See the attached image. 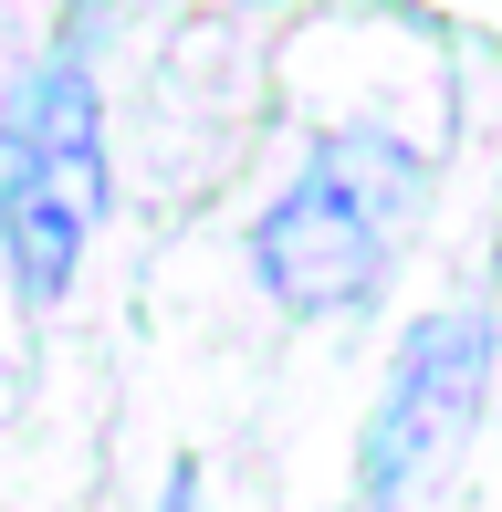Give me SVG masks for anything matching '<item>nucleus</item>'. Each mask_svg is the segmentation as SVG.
<instances>
[{
  "label": "nucleus",
  "mask_w": 502,
  "mask_h": 512,
  "mask_svg": "<svg viewBox=\"0 0 502 512\" xmlns=\"http://www.w3.org/2000/svg\"><path fill=\"white\" fill-rule=\"evenodd\" d=\"M492 356L502 335L482 304H440L398 335L367 398V429H356V512H419L450 481V460L471 450V429L492 408Z\"/></svg>",
  "instance_id": "7ed1b4c3"
},
{
  "label": "nucleus",
  "mask_w": 502,
  "mask_h": 512,
  "mask_svg": "<svg viewBox=\"0 0 502 512\" xmlns=\"http://www.w3.org/2000/svg\"><path fill=\"white\" fill-rule=\"evenodd\" d=\"M157 512H220V502H210V460H199V450L168 460V492H157Z\"/></svg>",
  "instance_id": "20e7f679"
},
{
  "label": "nucleus",
  "mask_w": 502,
  "mask_h": 512,
  "mask_svg": "<svg viewBox=\"0 0 502 512\" xmlns=\"http://www.w3.org/2000/svg\"><path fill=\"white\" fill-rule=\"evenodd\" d=\"M419 209H429V157L398 126H325L304 147V168L272 189V209L251 220V283L293 324L367 314Z\"/></svg>",
  "instance_id": "f257e3e1"
},
{
  "label": "nucleus",
  "mask_w": 502,
  "mask_h": 512,
  "mask_svg": "<svg viewBox=\"0 0 502 512\" xmlns=\"http://www.w3.org/2000/svg\"><path fill=\"white\" fill-rule=\"evenodd\" d=\"M0 147H11L0 157V262H11L21 304H63L105 220V95L74 42L21 84Z\"/></svg>",
  "instance_id": "f03ea898"
}]
</instances>
